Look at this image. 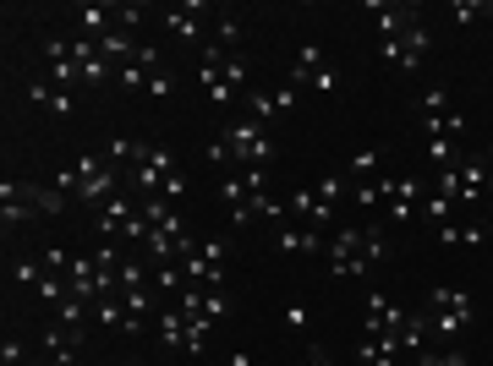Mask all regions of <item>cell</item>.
<instances>
[{"mask_svg": "<svg viewBox=\"0 0 493 366\" xmlns=\"http://www.w3.org/2000/svg\"><path fill=\"white\" fill-rule=\"evenodd\" d=\"M379 49H384V60H395L400 71H416L422 66V55H428V28H406L400 39H379Z\"/></svg>", "mask_w": 493, "mask_h": 366, "instance_id": "8992f818", "label": "cell"}, {"mask_svg": "<svg viewBox=\"0 0 493 366\" xmlns=\"http://www.w3.org/2000/svg\"><path fill=\"white\" fill-rule=\"evenodd\" d=\"M416 366H466V355L461 350H422Z\"/></svg>", "mask_w": 493, "mask_h": 366, "instance_id": "7402d4cb", "label": "cell"}, {"mask_svg": "<svg viewBox=\"0 0 493 366\" xmlns=\"http://www.w3.org/2000/svg\"><path fill=\"white\" fill-rule=\"evenodd\" d=\"M373 17H379V39H400L406 28H416V6H379V0H373V6H368Z\"/></svg>", "mask_w": 493, "mask_h": 366, "instance_id": "30bf717a", "label": "cell"}, {"mask_svg": "<svg viewBox=\"0 0 493 366\" xmlns=\"http://www.w3.org/2000/svg\"><path fill=\"white\" fill-rule=\"evenodd\" d=\"M471 317H477V307H471L466 290H434V312H428V328H434V334L455 339V334L471 328Z\"/></svg>", "mask_w": 493, "mask_h": 366, "instance_id": "277c9868", "label": "cell"}, {"mask_svg": "<svg viewBox=\"0 0 493 366\" xmlns=\"http://www.w3.org/2000/svg\"><path fill=\"white\" fill-rule=\"evenodd\" d=\"M115 290H121V296H126V290H149V284H143V263L121 257V268H115Z\"/></svg>", "mask_w": 493, "mask_h": 366, "instance_id": "ac0fdd59", "label": "cell"}, {"mask_svg": "<svg viewBox=\"0 0 493 366\" xmlns=\"http://www.w3.org/2000/svg\"><path fill=\"white\" fill-rule=\"evenodd\" d=\"M416 175H379V197L389 202V219H411V208H416Z\"/></svg>", "mask_w": 493, "mask_h": 366, "instance_id": "52a82bcc", "label": "cell"}, {"mask_svg": "<svg viewBox=\"0 0 493 366\" xmlns=\"http://www.w3.org/2000/svg\"><path fill=\"white\" fill-rule=\"evenodd\" d=\"M324 66H329V60L318 55V44H302L297 60H291V88H313V77H318Z\"/></svg>", "mask_w": 493, "mask_h": 366, "instance_id": "8fae6325", "label": "cell"}, {"mask_svg": "<svg viewBox=\"0 0 493 366\" xmlns=\"http://www.w3.org/2000/svg\"><path fill=\"white\" fill-rule=\"evenodd\" d=\"M231 366H252V355H247V350H236V355H231Z\"/></svg>", "mask_w": 493, "mask_h": 366, "instance_id": "83f0119b", "label": "cell"}, {"mask_svg": "<svg viewBox=\"0 0 493 366\" xmlns=\"http://www.w3.org/2000/svg\"><path fill=\"white\" fill-rule=\"evenodd\" d=\"M170 94H176V77H170L165 66H154V77H149V99H154V104H165Z\"/></svg>", "mask_w": 493, "mask_h": 366, "instance_id": "44dd1931", "label": "cell"}, {"mask_svg": "<svg viewBox=\"0 0 493 366\" xmlns=\"http://www.w3.org/2000/svg\"><path fill=\"white\" fill-rule=\"evenodd\" d=\"M236 39H242V22H236V17H225V22H220V44H236Z\"/></svg>", "mask_w": 493, "mask_h": 366, "instance_id": "484cf974", "label": "cell"}, {"mask_svg": "<svg viewBox=\"0 0 493 366\" xmlns=\"http://www.w3.org/2000/svg\"><path fill=\"white\" fill-rule=\"evenodd\" d=\"M50 366H88V361H83V344H78V350H55Z\"/></svg>", "mask_w": 493, "mask_h": 366, "instance_id": "d4e9b609", "label": "cell"}, {"mask_svg": "<svg viewBox=\"0 0 493 366\" xmlns=\"http://www.w3.org/2000/svg\"><path fill=\"white\" fill-rule=\"evenodd\" d=\"M220 142L231 148V170H247V165H269V159H274L269 126H258V121H236Z\"/></svg>", "mask_w": 493, "mask_h": 366, "instance_id": "3957f363", "label": "cell"}, {"mask_svg": "<svg viewBox=\"0 0 493 366\" xmlns=\"http://www.w3.org/2000/svg\"><path fill=\"white\" fill-rule=\"evenodd\" d=\"M115 366H143V361H115Z\"/></svg>", "mask_w": 493, "mask_h": 366, "instance_id": "f1b7e54d", "label": "cell"}, {"mask_svg": "<svg viewBox=\"0 0 493 366\" xmlns=\"http://www.w3.org/2000/svg\"><path fill=\"white\" fill-rule=\"evenodd\" d=\"M329 361H334V355H329L324 344H313V350H307V366H329Z\"/></svg>", "mask_w": 493, "mask_h": 366, "instance_id": "4316f807", "label": "cell"}, {"mask_svg": "<svg viewBox=\"0 0 493 366\" xmlns=\"http://www.w3.org/2000/svg\"><path fill=\"white\" fill-rule=\"evenodd\" d=\"M279 323H286V328H297V334H302V328L313 323V307H307V301L297 296V301H286V312H279Z\"/></svg>", "mask_w": 493, "mask_h": 366, "instance_id": "d6986e66", "label": "cell"}, {"mask_svg": "<svg viewBox=\"0 0 493 366\" xmlns=\"http://www.w3.org/2000/svg\"><path fill=\"white\" fill-rule=\"evenodd\" d=\"M488 186H493V159H488Z\"/></svg>", "mask_w": 493, "mask_h": 366, "instance_id": "f546056e", "label": "cell"}, {"mask_svg": "<svg viewBox=\"0 0 493 366\" xmlns=\"http://www.w3.org/2000/svg\"><path fill=\"white\" fill-rule=\"evenodd\" d=\"M422 154H428L434 170H450V165H455V142H450V137H428V148H422Z\"/></svg>", "mask_w": 493, "mask_h": 366, "instance_id": "e0dca14e", "label": "cell"}, {"mask_svg": "<svg viewBox=\"0 0 493 366\" xmlns=\"http://www.w3.org/2000/svg\"><path fill=\"white\" fill-rule=\"evenodd\" d=\"M428 219H434V236L450 225V197H444V192H434V197H428Z\"/></svg>", "mask_w": 493, "mask_h": 366, "instance_id": "603a6c76", "label": "cell"}, {"mask_svg": "<svg viewBox=\"0 0 493 366\" xmlns=\"http://www.w3.org/2000/svg\"><path fill=\"white\" fill-rule=\"evenodd\" d=\"M154 339H160L165 350H187V317H181V307L154 317Z\"/></svg>", "mask_w": 493, "mask_h": 366, "instance_id": "7c38bea8", "label": "cell"}, {"mask_svg": "<svg viewBox=\"0 0 493 366\" xmlns=\"http://www.w3.org/2000/svg\"><path fill=\"white\" fill-rule=\"evenodd\" d=\"M0 208H6V225H23V219H33V213H60L66 192H39L28 181H6L0 186Z\"/></svg>", "mask_w": 493, "mask_h": 366, "instance_id": "7a4b0ae2", "label": "cell"}, {"mask_svg": "<svg viewBox=\"0 0 493 366\" xmlns=\"http://www.w3.org/2000/svg\"><path fill=\"white\" fill-rule=\"evenodd\" d=\"M324 257H329L334 279H362L368 268H379L389 257V241L379 230H334L329 246H324Z\"/></svg>", "mask_w": 493, "mask_h": 366, "instance_id": "6da1fadb", "label": "cell"}, {"mask_svg": "<svg viewBox=\"0 0 493 366\" xmlns=\"http://www.w3.org/2000/svg\"><path fill=\"white\" fill-rule=\"evenodd\" d=\"M274 246L286 252V257H318V252H324L329 241H324L318 230H302V225H286V230L274 236Z\"/></svg>", "mask_w": 493, "mask_h": 366, "instance_id": "9c48e42d", "label": "cell"}, {"mask_svg": "<svg viewBox=\"0 0 493 366\" xmlns=\"http://www.w3.org/2000/svg\"><path fill=\"white\" fill-rule=\"evenodd\" d=\"M373 170H379V148H362L357 159L345 165V181H351V186H362V181H373Z\"/></svg>", "mask_w": 493, "mask_h": 366, "instance_id": "2e32d148", "label": "cell"}, {"mask_svg": "<svg viewBox=\"0 0 493 366\" xmlns=\"http://www.w3.org/2000/svg\"><path fill=\"white\" fill-rule=\"evenodd\" d=\"M455 170H461V202H477V197L488 192V165L466 159V165H455Z\"/></svg>", "mask_w": 493, "mask_h": 366, "instance_id": "5bb4252c", "label": "cell"}, {"mask_svg": "<svg viewBox=\"0 0 493 366\" xmlns=\"http://www.w3.org/2000/svg\"><path fill=\"white\" fill-rule=\"evenodd\" d=\"M455 22H477V17H493V0H455Z\"/></svg>", "mask_w": 493, "mask_h": 366, "instance_id": "ffe728a7", "label": "cell"}, {"mask_svg": "<svg viewBox=\"0 0 493 366\" xmlns=\"http://www.w3.org/2000/svg\"><path fill=\"white\" fill-rule=\"evenodd\" d=\"M72 170H78V197H83L88 208H105V202L115 197V186H121V170H115L110 159L99 165V154H83Z\"/></svg>", "mask_w": 493, "mask_h": 366, "instance_id": "5b68a950", "label": "cell"}, {"mask_svg": "<svg viewBox=\"0 0 493 366\" xmlns=\"http://www.w3.org/2000/svg\"><path fill=\"white\" fill-rule=\"evenodd\" d=\"M137 22H143V12H137V6H115V28H121V33L137 28Z\"/></svg>", "mask_w": 493, "mask_h": 366, "instance_id": "cb8c5ba5", "label": "cell"}, {"mask_svg": "<svg viewBox=\"0 0 493 366\" xmlns=\"http://www.w3.org/2000/svg\"><path fill=\"white\" fill-rule=\"evenodd\" d=\"M197 12H203V6H176V12H165V28H170L181 44H197V33H203Z\"/></svg>", "mask_w": 493, "mask_h": 366, "instance_id": "4fadbf2b", "label": "cell"}, {"mask_svg": "<svg viewBox=\"0 0 493 366\" xmlns=\"http://www.w3.org/2000/svg\"><path fill=\"white\" fill-rule=\"evenodd\" d=\"M416 115H422V121H439V115H450V88H444V83H434L428 94L416 99Z\"/></svg>", "mask_w": 493, "mask_h": 366, "instance_id": "9a60e30c", "label": "cell"}, {"mask_svg": "<svg viewBox=\"0 0 493 366\" xmlns=\"http://www.w3.org/2000/svg\"><path fill=\"white\" fill-rule=\"evenodd\" d=\"M406 323V312L389 301V296H368V312H362V339H379V334H389V328H400Z\"/></svg>", "mask_w": 493, "mask_h": 366, "instance_id": "ba28073f", "label": "cell"}]
</instances>
